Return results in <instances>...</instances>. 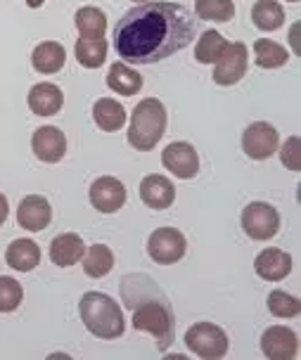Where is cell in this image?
<instances>
[{
    "label": "cell",
    "instance_id": "obj_1",
    "mask_svg": "<svg viewBox=\"0 0 301 360\" xmlns=\"http://www.w3.org/2000/svg\"><path fill=\"white\" fill-rule=\"evenodd\" d=\"M197 34L195 19L181 3L147 0L128 10L114 27V48L124 62L155 64L188 48Z\"/></svg>",
    "mask_w": 301,
    "mask_h": 360
},
{
    "label": "cell",
    "instance_id": "obj_2",
    "mask_svg": "<svg viewBox=\"0 0 301 360\" xmlns=\"http://www.w3.org/2000/svg\"><path fill=\"white\" fill-rule=\"evenodd\" d=\"M121 299L133 311V330L155 337L157 349L166 351L174 344L176 320L169 299L150 275L131 273L121 278Z\"/></svg>",
    "mask_w": 301,
    "mask_h": 360
},
{
    "label": "cell",
    "instance_id": "obj_3",
    "mask_svg": "<svg viewBox=\"0 0 301 360\" xmlns=\"http://www.w3.org/2000/svg\"><path fill=\"white\" fill-rule=\"evenodd\" d=\"M79 313L86 330L98 339H119L126 332V320L119 304L102 292H86L79 301Z\"/></svg>",
    "mask_w": 301,
    "mask_h": 360
},
{
    "label": "cell",
    "instance_id": "obj_4",
    "mask_svg": "<svg viewBox=\"0 0 301 360\" xmlns=\"http://www.w3.org/2000/svg\"><path fill=\"white\" fill-rule=\"evenodd\" d=\"M166 131V109L157 98H145L138 102L131 114L128 126V145L138 152H150Z\"/></svg>",
    "mask_w": 301,
    "mask_h": 360
},
{
    "label": "cell",
    "instance_id": "obj_5",
    "mask_svg": "<svg viewBox=\"0 0 301 360\" xmlns=\"http://www.w3.org/2000/svg\"><path fill=\"white\" fill-rule=\"evenodd\" d=\"M185 346L204 360H221L228 353V334L214 323H195L185 332Z\"/></svg>",
    "mask_w": 301,
    "mask_h": 360
},
{
    "label": "cell",
    "instance_id": "obj_6",
    "mask_svg": "<svg viewBox=\"0 0 301 360\" xmlns=\"http://www.w3.org/2000/svg\"><path fill=\"white\" fill-rule=\"evenodd\" d=\"M242 230L256 242H266L278 235L280 214L278 209L266 202H252L242 211Z\"/></svg>",
    "mask_w": 301,
    "mask_h": 360
},
{
    "label": "cell",
    "instance_id": "obj_7",
    "mask_svg": "<svg viewBox=\"0 0 301 360\" xmlns=\"http://www.w3.org/2000/svg\"><path fill=\"white\" fill-rule=\"evenodd\" d=\"M188 252V242L181 230L176 228H157L147 240V254L159 266H171L178 263Z\"/></svg>",
    "mask_w": 301,
    "mask_h": 360
},
{
    "label": "cell",
    "instance_id": "obj_8",
    "mask_svg": "<svg viewBox=\"0 0 301 360\" xmlns=\"http://www.w3.org/2000/svg\"><path fill=\"white\" fill-rule=\"evenodd\" d=\"M280 135L275 131V126L266 124V121H256V124L247 126V131L242 133V152L254 162H264L271 159L275 150H278Z\"/></svg>",
    "mask_w": 301,
    "mask_h": 360
},
{
    "label": "cell",
    "instance_id": "obj_9",
    "mask_svg": "<svg viewBox=\"0 0 301 360\" xmlns=\"http://www.w3.org/2000/svg\"><path fill=\"white\" fill-rule=\"evenodd\" d=\"M249 62V50L245 43H228L226 53L219 57L214 69V81L219 86H235L245 79Z\"/></svg>",
    "mask_w": 301,
    "mask_h": 360
},
{
    "label": "cell",
    "instance_id": "obj_10",
    "mask_svg": "<svg viewBox=\"0 0 301 360\" xmlns=\"http://www.w3.org/2000/svg\"><path fill=\"white\" fill-rule=\"evenodd\" d=\"M261 351L271 360H292L299 353L297 332L285 325H273L261 334Z\"/></svg>",
    "mask_w": 301,
    "mask_h": 360
},
{
    "label": "cell",
    "instance_id": "obj_11",
    "mask_svg": "<svg viewBox=\"0 0 301 360\" xmlns=\"http://www.w3.org/2000/svg\"><path fill=\"white\" fill-rule=\"evenodd\" d=\"M162 164L166 171H171L176 178L190 180L200 173V157L190 143H171L162 152Z\"/></svg>",
    "mask_w": 301,
    "mask_h": 360
},
{
    "label": "cell",
    "instance_id": "obj_12",
    "mask_svg": "<svg viewBox=\"0 0 301 360\" xmlns=\"http://www.w3.org/2000/svg\"><path fill=\"white\" fill-rule=\"evenodd\" d=\"M91 204L100 214H117L126 204V188L114 176H102L91 185Z\"/></svg>",
    "mask_w": 301,
    "mask_h": 360
},
{
    "label": "cell",
    "instance_id": "obj_13",
    "mask_svg": "<svg viewBox=\"0 0 301 360\" xmlns=\"http://www.w3.org/2000/svg\"><path fill=\"white\" fill-rule=\"evenodd\" d=\"M53 221V207L43 195H29L19 202L17 223L29 233H41Z\"/></svg>",
    "mask_w": 301,
    "mask_h": 360
},
{
    "label": "cell",
    "instance_id": "obj_14",
    "mask_svg": "<svg viewBox=\"0 0 301 360\" xmlns=\"http://www.w3.org/2000/svg\"><path fill=\"white\" fill-rule=\"evenodd\" d=\"M31 150L41 162L46 164H57L64 159V154H67V138H64V133L60 128L55 126H43L38 128L34 133V138H31Z\"/></svg>",
    "mask_w": 301,
    "mask_h": 360
},
{
    "label": "cell",
    "instance_id": "obj_15",
    "mask_svg": "<svg viewBox=\"0 0 301 360\" xmlns=\"http://www.w3.org/2000/svg\"><path fill=\"white\" fill-rule=\"evenodd\" d=\"M140 199H143L145 207H150L155 211L169 209L176 199V188L166 176L152 173V176H145L140 180Z\"/></svg>",
    "mask_w": 301,
    "mask_h": 360
},
{
    "label": "cell",
    "instance_id": "obj_16",
    "mask_svg": "<svg viewBox=\"0 0 301 360\" xmlns=\"http://www.w3.org/2000/svg\"><path fill=\"white\" fill-rule=\"evenodd\" d=\"M254 270L261 280L280 282L292 273V256L283 249H264L254 259Z\"/></svg>",
    "mask_w": 301,
    "mask_h": 360
},
{
    "label": "cell",
    "instance_id": "obj_17",
    "mask_svg": "<svg viewBox=\"0 0 301 360\" xmlns=\"http://www.w3.org/2000/svg\"><path fill=\"white\" fill-rule=\"evenodd\" d=\"M27 102L31 112L38 114V117H53V114H60L64 105V93L55 83H36L29 90Z\"/></svg>",
    "mask_w": 301,
    "mask_h": 360
},
{
    "label": "cell",
    "instance_id": "obj_18",
    "mask_svg": "<svg viewBox=\"0 0 301 360\" xmlns=\"http://www.w3.org/2000/svg\"><path fill=\"white\" fill-rule=\"evenodd\" d=\"M83 252H86V244H83L81 235L76 233H62L50 242V259L60 268H69L79 263L83 259Z\"/></svg>",
    "mask_w": 301,
    "mask_h": 360
},
{
    "label": "cell",
    "instance_id": "obj_19",
    "mask_svg": "<svg viewBox=\"0 0 301 360\" xmlns=\"http://www.w3.org/2000/svg\"><path fill=\"white\" fill-rule=\"evenodd\" d=\"M67 62V50L57 41H43L38 43L31 53V64L38 74H57Z\"/></svg>",
    "mask_w": 301,
    "mask_h": 360
},
{
    "label": "cell",
    "instance_id": "obj_20",
    "mask_svg": "<svg viewBox=\"0 0 301 360\" xmlns=\"http://www.w3.org/2000/svg\"><path fill=\"white\" fill-rule=\"evenodd\" d=\"M107 88L117 95H138L140 88H143V76H140L136 69H131L126 62H114L107 72Z\"/></svg>",
    "mask_w": 301,
    "mask_h": 360
},
{
    "label": "cell",
    "instance_id": "obj_21",
    "mask_svg": "<svg viewBox=\"0 0 301 360\" xmlns=\"http://www.w3.org/2000/svg\"><path fill=\"white\" fill-rule=\"evenodd\" d=\"M5 261L19 273H31L41 263V247L34 240H15L5 252Z\"/></svg>",
    "mask_w": 301,
    "mask_h": 360
},
{
    "label": "cell",
    "instance_id": "obj_22",
    "mask_svg": "<svg viewBox=\"0 0 301 360\" xmlns=\"http://www.w3.org/2000/svg\"><path fill=\"white\" fill-rule=\"evenodd\" d=\"M126 117L128 114H126L124 105L117 100H112V98H102V100L95 102V107H93L95 124L107 133H114V131H119V128H124Z\"/></svg>",
    "mask_w": 301,
    "mask_h": 360
},
{
    "label": "cell",
    "instance_id": "obj_23",
    "mask_svg": "<svg viewBox=\"0 0 301 360\" xmlns=\"http://www.w3.org/2000/svg\"><path fill=\"white\" fill-rule=\"evenodd\" d=\"M83 273L88 278L98 280V278H105V275L112 273L114 268V252L107 244H93L88 252H83Z\"/></svg>",
    "mask_w": 301,
    "mask_h": 360
},
{
    "label": "cell",
    "instance_id": "obj_24",
    "mask_svg": "<svg viewBox=\"0 0 301 360\" xmlns=\"http://www.w3.org/2000/svg\"><path fill=\"white\" fill-rule=\"evenodd\" d=\"M252 22L261 31H278L285 24V10L278 0H259L252 8Z\"/></svg>",
    "mask_w": 301,
    "mask_h": 360
},
{
    "label": "cell",
    "instance_id": "obj_25",
    "mask_svg": "<svg viewBox=\"0 0 301 360\" xmlns=\"http://www.w3.org/2000/svg\"><path fill=\"white\" fill-rule=\"evenodd\" d=\"M287 60H290V53L285 45L275 43L271 38H259L254 43V62L261 69H280L285 67Z\"/></svg>",
    "mask_w": 301,
    "mask_h": 360
},
{
    "label": "cell",
    "instance_id": "obj_26",
    "mask_svg": "<svg viewBox=\"0 0 301 360\" xmlns=\"http://www.w3.org/2000/svg\"><path fill=\"white\" fill-rule=\"evenodd\" d=\"M76 60L86 69H98L107 60V41L102 38H79L76 41Z\"/></svg>",
    "mask_w": 301,
    "mask_h": 360
},
{
    "label": "cell",
    "instance_id": "obj_27",
    "mask_svg": "<svg viewBox=\"0 0 301 360\" xmlns=\"http://www.w3.org/2000/svg\"><path fill=\"white\" fill-rule=\"evenodd\" d=\"M76 29L83 38H102L107 31V15L100 8L86 5L76 12Z\"/></svg>",
    "mask_w": 301,
    "mask_h": 360
},
{
    "label": "cell",
    "instance_id": "obj_28",
    "mask_svg": "<svg viewBox=\"0 0 301 360\" xmlns=\"http://www.w3.org/2000/svg\"><path fill=\"white\" fill-rule=\"evenodd\" d=\"M228 41L223 38L219 31H204L200 36V41L195 45V60L200 64H216L219 57L226 53Z\"/></svg>",
    "mask_w": 301,
    "mask_h": 360
},
{
    "label": "cell",
    "instance_id": "obj_29",
    "mask_svg": "<svg viewBox=\"0 0 301 360\" xmlns=\"http://www.w3.org/2000/svg\"><path fill=\"white\" fill-rule=\"evenodd\" d=\"M195 12L204 22H230L235 17V3L233 0H195Z\"/></svg>",
    "mask_w": 301,
    "mask_h": 360
},
{
    "label": "cell",
    "instance_id": "obj_30",
    "mask_svg": "<svg viewBox=\"0 0 301 360\" xmlns=\"http://www.w3.org/2000/svg\"><path fill=\"white\" fill-rule=\"evenodd\" d=\"M268 311H271L275 318H297L301 313V301L292 294L283 292V289H273L268 294Z\"/></svg>",
    "mask_w": 301,
    "mask_h": 360
},
{
    "label": "cell",
    "instance_id": "obj_31",
    "mask_svg": "<svg viewBox=\"0 0 301 360\" xmlns=\"http://www.w3.org/2000/svg\"><path fill=\"white\" fill-rule=\"evenodd\" d=\"M24 299V289L15 278L3 275L0 278V313H12L17 311L19 304Z\"/></svg>",
    "mask_w": 301,
    "mask_h": 360
},
{
    "label": "cell",
    "instance_id": "obj_32",
    "mask_svg": "<svg viewBox=\"0 0 301 360\" xmlns=\"http://www.w3.org/2000/svg\"><path fill=\"white\" fill-rule=\"evenodd\" d=\"M280 162L287 171H301V140L299 135H290L280 150Z\"/></svg>",
    "mask_w": 301,
    "mask_h": 360
},
{
    "label": "cell",
    "instance_id": "obj_33",
    "mask_svg": "<svg viewBox=\"0 0 301 360\" xmlns=\"http://www.w3.org/2000/svg\"><path fill=\"white\" fill-rule=\"evenodd\" d=\"M8 214H10L8 199H5V195H3V192H0V225H3L5 221H8Z\"/></svg>",
    "mask_w": 301,
    "mask_h": 360
},
{
    "label": "cell",
    "instance_id": "obj_34",
    "mask_svg": "<svg viewBox=\"0 0 301 360\" xmlns=\"http://www.w3.org/2000/svg\"><path fill=\"white\" fill-rule=\"evenodd\" d=\"M299 24H294L292 27V45H294V53H299Z\"/></svg>",
    "mask_w": 301,
    "mask_h": 360
},
{
    "label": "cell",
    "instance_id": "obj_35",
    "mask_svg": "<svg viewBox=\"0 0 301 360\" xmlns=\"http://www.w3.org/2000/svg\"><path fill=\"white\" fill-rule=\"evenodd\" d=\"M43 3H46V0H27V5H29V8H31V10L41 8V5H43Z\"/></svg>",
    "mask_w": 301,
    "mask_h": 360
},
{
    "label": "cell",
    "instance_id": "obj_36",
    "mask_svg": "<svg viewBox=\"0 0 301 360\" xmlns=\"http://www.w3.org/2000/svg\"><path fill=\"white\" fill-rule=\"evenodd\" d=\"M290 3H299V0H290Z\"/></svg>",
    "mask_w": 301,
    "mask_h": 360
},
{
    "label": "cell",
    "instance_id": "obj_37",
    "mask_svg": "<svg viewBox=\"0 0 301 360\" xmlns=\"http://www.w3.org/2000/svg\"><path fill=\"white\" fill-rule=\"evenodd\" d=\"M138 3H147V0H138Z\"/></svg>",
    "mask_w": 301,
    "mask_h": 360
}]
</instances>
